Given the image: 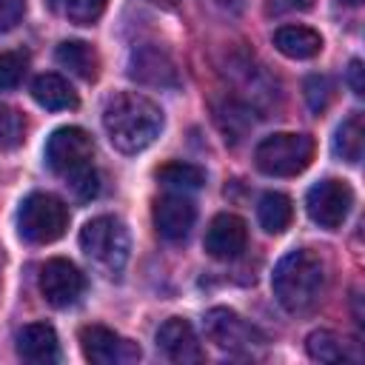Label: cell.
<instances>
[{
  "label": "cell",
  "mask_w": 365,
  "mask_h": 365,
  "mask_svg": "<svg viewBox=\"0 0 365 365\" xmlns=\"http://www.w3.org/2000/svg\"><path fill=\"white\" fill-rule=\"evenodd\" d=\"M151 3H157V6H174L177 0H151Z\"/></svg>",
  "instance_id": "obj_31"
},
{
  "label": "cell",
  "mask_w": 365,
  "mask_h": 365,
  "mask_svg": "<svg viewBox=\"0 0 365 365\" xmlns=\"http://www.w3.org/2000/svg\"><path fill=\"white\" fill-rule=\"evenodd\" d=\"M80 348L83 356L94 365H125L140 359V345L123 339L106 325H86L80 331Z\"/></svg>",
  "instance_id": "obj_9"
},
{
  "label": "cell",
  "mask_w": 365,
  "mask_h": 365,
  "mask_svg": "<svg viewBox=\"0 0 365 365\" xmlns=\"http://www.w3.org/2000/svg\"><path fill=\"white\" fill-rule=\"evenodd\" d=\"M26 54L20 51H0V91H9V88H17L23 74H26Z\"/></svg>",
  "instance_id": "obj_23"
},
{
  "label": "cell",
  "mask_w": 365,
  "mask_h": 365,
  "mask_svg": "<svg viewBox=\"0 0 365 365\" xmlns=\"http://www.w3.org/2000/svg\"><path fill=\"white\" fill-rule=\"evenodd\" d=\"M339 3H345V6H359L362 0H339Z\"/></svg>",
  "instance_id": "obj_32"
},
{
  "label": "cell",
  "mask_w": 365,
  "mask_h": 365,
  "mask_svg": "<svg viewBox=\"0 0 365 365\" xmlns=\"http://www.w3.org/2000/svg\"><path fill=\"white\" fill-rule=\"evenodd\" d=\"M26 14V0H0V31L14 29Z\"/></svg>",
  "instance_id": "obj_27"
},
{
  "label": "cell",
  "mask_w": 365,
  "mask_h": 365,
  "mask_svg": "<svg viewBox=\"0 0 365 365\" xmlns=\"http://www.w3.org/2000/svg\"><path fill=\"white\" fill-rule=\"evenodd\" d=\"M128 74H131V80H137L143 86H160V88L177 86V68H174L171 57L165 51H160L157 46L134 48L131 60H128Z\"/></svg>",
  "instance_id": "obj_13"
},
{
  "label": "cell",
  "mask_w": 365,
  "mask_h": 365,
  "mask_svg": "<svg viewBox=\"0 0 365 365\" xmlns=\"http://www.w3.org/2000/svg\"><path fill=\"white\" fill-rule=\"evenodd\" d=\"M68 228V208L48 191L29 194L17 208V234L31 245H48Z\"/></svg>",
  "instance_id": "obj_5"
},
{
  "label": "cell",
  "mask_w": 365,
  "mask_h": 365,
  "mask_svg": "<svg viewBox=\"0 0 365 365\" xmlns=\"http://www.w3.org/2000/svg\"><path fill=\"white\" fill-rule=\"evenodd\" d=\"M68 20L77 26H91L94 20H100V14L106 11V0H68L66 3Z\"/></svg>",
  "instance_id": "obj_26"
},
{
  "label": "cell",
  "mask_w": 365,
  "mask_h": 365,
  "mask_svg": "<svg viewBox=\"0 0 365 365\" xmlns=\"http://www.w3.org/2000/svg\"><path fill=\"white\" fill-rule=\"evenodd\" d=\"M157 182L174 191H197L205 185V171L191 163H165L157 168Z\"/></svg>",
  "instance_id": "obj_21"
},
{
  "label": "cell",
  "mask_w": 365,
  "mask_h": 365,
  "mask_svg": "<svg viewBox=\"0 0 365 365\" xmlns=\"http://www.w3.org/2000/svg\"><path fill=\"white\" fill-rule=\"evenodd\" d=\"M17 354L26 362H57L60 359V342H57V331L48 322H31L17 334Z\"/></svg>",
  "instance_id": "obj_15"
},
{
  "label": "cell",
  "mask_w": 365,
  "mask_h": 365,
  "mask_svg": "<svg viewBox=\"0 0 365 365\" xmlns=\"http://www.w3.org/2000/svg\"><path fill=\"white\" fill-rule=\"evenodd\" d=\"M54 60H57L63 68H68L71 74H77L80 80H97L100 57H97V51H94L88 43H83V40H66V43H60L57 51H54Z\"/></svg>",
  "instance_id": "obj_18"
},
{
  "label": "cell",
  "mask_w": 365,
  "mask_h": 365,
  "mask_svg": "<svg viewBox=\"0 0 365 365\" xmlns=\"http://www.w3.org/2000/svg\"><path fill=\"white\" fill-rule=\"evenodd\" d=\"M217 3H220V6H222V9H231V11H240V9H242V3H245V0H217Z\"/></svg>",
  "instance_id": "obj_30"
},
{
  "label": "cell",
  "mask_w": 365,
  "mask_h": 365,
  "mask_svg": "<svg viewBox=\"0 0 365 365\" xmlns=\"http://www.w3.org/2000/svg\"><path fill=\"white\" fill-rule=\"evenodd\" d=\"M83 291H86V277L71 259L54 257L40 268V294L51 308L74 305L83 297Z\"/></svg>",
  "instance_id": "obj_8"
},
{
  "label": "cell",
  "mask_w": 365,
  "mask_h": 365,
  "mask_svg": "<svg viewBox=\"0 0 365 365\" xmlns=\"http://www.w3.org/2000/svg\"><path fill=\"white\" fill-rule=\"evenodd\" d=\"M305 100H308L311 111H317V114L325 111L328 103L334 100V83H331L328 77H322V74L308 77V80H305Z\"/></svg>",
  "instance_id": "obj_25"
},
{
  "label": "cell",
  "mask_w": 365,
  "mask_h": 365,
  "mask_svg": "<svg viewBox=\"0 0 365 365\" xmlns=\"http://www.w3.org/2000/svg\"><path fill=\"white\" fill-rule=\"evenodd\" d=\"M94 140L88 137V131L77 128V125H63L57 128L48 143H46V163L48 168L63 177L77 197L91 200L100 191L97 182V171H94Z\"/></svg>",
  "instance_id": "obj_2"
},
{
  "label": "cell",
  "mask_w": 365,
  "mask_h": 365,
  "mask_svg": "<svg viewBox=\"0 0 365 365\" xmlns=\"http://www.w3.org/2000/svg\"><path fill=\"white\" fill-rule=\"evenodd\" d=\"M274 46L291 60H311L322 51V37L308 26H279L274 31Z\"/></svg>",
  "instance_id": "obj_16"
},
{
  "label": "cell",
  "mask_w": 365,
  "mask_h": 365,
  "mask_svg": "<svg viewBox=\"0 0 365 365\" xmlns=\"http://www.w3.org/2000/svg\"><path fill=\"white\" fill-rule=\"evenodd\" d=\"M23 131H26L23 117L11 106L0 103V148H14L23 140Z\"/></svg>",
  "instance_id": "obj_24"
},
{
  "label": "cell",
  "mask_w": 365,
  "mask_h": 365,
  "mask_svg": "<svg viewBox=\"0 0 365 365\" xmlns=\"http://www.w3.org/2000/svg\"><path fill=\"white\" fill-rule=\"evenodd\" d=\"M157 345H160V351H163L171 362H180V365H185V362H200V359H202V348H200V342H197V334H194L191 322L182 319V317H171V319H165V322L160 325V331H157Z\"/></svg>",
  "instance_id": "obj_14"
},
{
  "label": "cell",
  "mask_w": 365,
  "mask_h": 365,
  "mask_svg": "<svg viewBox=\"0 0 365 365\" xmlns=\"http://www.w3.org/2000/svg\"><path fill=\"white\" fill-rule=\"evenodd\" d=\"M348 86H351V91H354L356 97L365 94V83H362V60H351V66H348Z\"/></svg>",
  "instance_id": "obj_29"
},
{
  "label": "cell",
  "mask_w": 365,
  "mask_h": 365,
  "mask_svg": "<svg viewBox=\"0 0 365 365\" xmlns=\"http://www.w3.org/2000/svg\"><path fill=\"white\" fill-rule=\"evenodd\" d=\"M351 205H354V191H351V185L345 180H334V177L319 180L305 194V211H308V217L319 228H328V231L339 228L348 220Z\"/></svg>",
  "instance_id": "obj_7"
},
{
  "label": "cell",
  "mask_w": 365,
  "mask_h": 365,
  "mask_svg": "<svg viewBox=\"0 0 365 365\" xmlns=\"http://www.w3.org/2000/svg\"><path fill=\"white\" fill-rule=\"evenodd\" d=\"M305 348H308V356H311V359H319V362H339V359H348L345 342H342L334 331H314V334H308Z\"/></svg>",
  "instance_id": "obj_22"
},
{
  "label": "cell",
  "mask_w": 365,
  "mask_h": 365,
  "mask_svg": "<svg viewBox=\"0 0 365 365\" xmlns=\"http://www.w3.org/2000/svg\"><path fill=\"white\" fill-rule=\"evenodd\" d=\"M314 160V137L297 131H279L254 148V163L268 177H297Z\"/></svg>",
  "instance_id": "obj_4"
},
{
  "label": "cell",
  "mask_w": 365,
  "mask_h": 365,
  "mask_svg": "<svg viewBox=\"0 0 365 365\" xmlns=\"http://www.w3.org/2000/svg\"><path fill=\"white\" fill-rule=\"evenodd\" d=\"M31 97H34L37 106H43L48 111H68V108H77V103H80L77 91L68 86V80L60 77V74H51V71L34 77Z\"/></svg>",
  "instance_id": "obj_17"
},
{
  "label": "cell",
  "mask_w": 365,
  "mask_h": 365,
  "mask_svg": "<svg viewBox=\"0 0 365 365\" xmlns=\"http://www.w3.org/2000/svg\"><path fill=\"white\" fill-rule=\"evenodd\" d=\"M103 128L111 145L123 154L148 148L163 131V108L137 91H120L108 97L103 108Z\"/></svg>",
  "instance_id": "obj_1"
},
{
  "label": "cell",
  "mask_w": 365,
  "mask_h": 365,
  "mask_svg": "<svg viewBox=\"0 0 365 365\" xmlns=\"http://www.w3.org/2000/svg\"><path fill=\"white\" fill-rule=\"evenodd\" d=\"M245 242H248V228L245 220L237 214H217L208 222L202 240L208 257L214 259H237L245 251Z\"/></svg>",
  "instance_id": "obj_12"
},
{
  "label": "cell",
  "mask_w": 365,
  "mask_h": 365,
  "mask_svg": "<svg viewBox=\"0 0 365 365\" xmlns=\"http://www.w3.org/2000/svg\"><path fill=\"white\" fill-rule=\"evenodd\" d=\"M271 288L285 311L302 314L314 308L325 291V262L308 248L288 251L274 268Z\"/></svg>",
  "instance_id": "obj_3"
},
{
  "label": "cell",
  "mask_w": 365,
  "mask_h": 365,
  "mask_svg": "<svg viewBox=\"0 0 365 365\" xmlns=\"http://www.w3.org/2000/svg\"><path fill=\"white\" fill-rule=\"evenodd\" d=\"M362 148H365V125H362V114L354 111L348 120L339 123L336 137H334V154L342 157L345 163H359L362 160Z\"/></svg>",
  "instance_id": "obj_20"
},
{
  "label": "cell",
  "mask_w": 365,
  "mask_h": 365,
  "mask_svg": "<svg viewBox=\"0 0 365 365\" xmlns=\"http://www.w3.org/2000/svg\"><path fill=\"white\" fill-rule=\"evenodd\" d=\"M291 217H294V205H291V200L285 194L268 191V194L259 197V202H257V220H259V225L268 234H282L291 225Z\"/></svg>",
  "instance_id": "obj_19"
},
{
  "label": "cell",
  "mask_w": 365,
  "mask_h": 365,
  "mask_svg": "<svg viewBox=\"0 0 365 365\" xmlns=\"http://www.w3.org/2000/svg\"><path fill=\"white\" fill-rule=\"evenodd\" d=\"M80 248L108 274H120L128 262V231L117 217H94L80 228Z\"/></svg>",
  "instance_id": "obj_6"
},
{
  "label": "cell",
  "mask_w": 365,
  "mask_h": 365,
  "mask_svg": "<svg viewBox=\"0 0 365 365\" xmlns=\"http://www.w3.org/2000/svg\"><path fill=\"white\" fill-rule=\"evenodd\" d=\"M314 0H268V14H291V11H308Z\"/></svg>",
  "instance_id": "obj_28"
},
{
  "label": "cell",
  "mask_w": 365,
  "mask_h": 365,
  "mask_svg": "<svg viewBox=\"0 0 365 365\" xmlns=\"http://www.w3.org/2000/svg\"><path fill=\"white\" fill-rule=\"evenodd\" d=\"M151 220H154V228L163 240L168 242H182L191 228H194V220H197V208L188 197L182 194H165L154 202V211H151Z\"/></svg>",
  "instance_id": "obj_11"
},
{
  "label": "cell",
  "mask_w": 365,
  "mask_h": 365,
  "mask_svg": "<svg viewBox=\"0 0 365 365\" xmlns=\"http://www.w3.org/2000/svg\"><path fill=\"white\" fill-rule=\"evenodd\" d=\"M205 336L222 351H245L262 342L257 328L231 308H211L205 314Z\"/></svg>",
  "instance_id": "obj_10"
}]
</instances>
